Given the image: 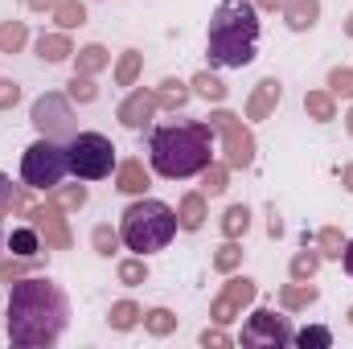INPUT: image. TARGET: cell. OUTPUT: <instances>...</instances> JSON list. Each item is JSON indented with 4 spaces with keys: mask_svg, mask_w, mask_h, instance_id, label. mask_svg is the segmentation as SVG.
Returning a JSON list of instances; mask_svg holds the SVG:
<instances>
[{
    "mask_svg": "<svg viewBox=\"0 0 353 349\" xmlns=\"http://www.w3.org/2000/svg\"><path fill=\"white\" fill-rule=\"evenodd\" d=\"M8 341L17 349H50L62 341L70 325V296L50 275H21L8 283V308H4Z\"/></svg>",
    "mask_w": 353,
    "mask_h": 349,
    "instance_id": "6da1fadb",
    "label": "cell"
},
{
    "mask_svg": "<svg viewBox=\"0 0 353 349\" xmlns=\"http://www.w3.org/2000/svg\"><path fill=\"white\" fill-rule=\"evenodd\" d=\"M218 136L205 119H173L161 128H148V165L165 181H189L214 161Z\"/></svg>",
    "mask_w": 353,
    "mask_h": 349,
    "instance_id": "7a4b0ae2",
    "label": "cell"
},
{
    "mask_svg": "<svg viewBox=\"0 0 353 349\" xmlns=\"http://www.w3.org/2000/svg\"><path fill=\"white\" fill-rule=\"evenodd\" d=\"M205 54L218 70H243L259 54V8L251 0H222L210 12Z\"/></svg>",
    "mask_w": 353,
    "mask_h": 349,
    "instance_id": "3957f363",
    "label": "cell"
},
{
    "mask_svg": "<svg viewBox=\"0 0 353 349\" xmlns=\"http://www.w3.org/2000/svg\"><path fill=\"white\" fill-rule=\"evenodd\" d=\"M181 230L176 222V210L169 201H157V197H136L132 206H123L119 214V239L128 251L136 255H157L173 243V235Z\"/></svg>",
    "mask_w": 353,
    "mask_h": 349,
    "instance_id": "277c9868",
    "label": "cell"
},
{
    "mask_svg": "<svg viewBox=\"0 0 353 349\" xmlns=\"http://www.w3.org/2000/svg\"><path fill=\"white\" fill-rule=\"evenodd\" d=\"M70 173V161H66V144L62 140H50V136H37L25 152H21V181L29 189H54L62 185Z\"/></svg>",
    "mask_w": 353,
    "mask_h": 349,
    "instance_id": "5b68a950",
    "label": "cell"
},
{
    "mask_svg": "<svg viewBox=\"0 0 353 349\" xmlns=\"http://www.w3.org/2000/svg\"><path fill=\"white\" fill-rule=\"evenodd\" d=\"M66 161H70V173L79 181H103L119 165L115 161V144L103 132H74L66 140Z\"/></svg>",
    "mask_w": 353,
    "mask_h": 349,
    "instance_id": "8992f818",
    "label": "cell"
},
{
    "mask_svg": "<svg viewBox=\"0 0 353 349\" xmlns=\"http://www.w3.org/2000/svg\"><path fill=\"white\" fill-rule=\"evenodd\" d=\"M205 123L214 128L218 148H222V161H226L230 169H251V165H255L259 144H255V132H251V123H247L243 115H234V111L218 107V111H210V119H205Z\"/></svg>",
    "mask_w": 353,
    "mask_h": 349,
    "instance_id": "52a82bcc",
    "label": "cell"
},
{
    "mask_svg": "<svg viewBox=\"0 0 353 349\" xmlns=\"http://www.w3.org/2000/svg\"><path fill=\"white\" fill-rule=\"evenodd\" d=\"M29 123L37 128V136H50V140H70L79 132V119H74V99L62 94V90H46L33 99L29 107Z\"/></svg>",
    "mask_w": 353,
    "mask_h": 349,
    "instance_id": "ba28073f",
    "label": "cell"
},
{
    "mask_svg": "<svg viewBox=\"0 0 353 349\" xmlns=\"http://www.w3.org/2000/svg\"><path fill=\"white\" fill-rule=\"evenodd\" d=\"M296 329H292V317L275 312V308H255L247 321H243V346L247 349H283L292 346Z\"/></svg>",
    "mask_w": 353,
    "mask_h": 349,
    "instance_id": "9c48e42d",
    "label": "cell"
},
{
    "mask_svg": "<svg viewBox=\"0 0 353 349\" xmlns=\"http://www.w3.org/2000/svg\"><path fill=\"white\" fill-rule=\"evenodd\" d=\"M25 222L41 235L46 251H70V247H74V230H70V222H66V210H62L54 197L33 201V206L25 210Z\"/></svg>",
    "mask_w": 353,
    "mask_h": 349,
    "instance_id": "30bf717a",
    "label": "cell"
},
{
    "mask_svg": "<svg viewBox=\"0 0 353 349\" xmlns=\"http://www.w3.org/2000/svg\"><path fill=\"white\" fill-rule=\"evenodd\" d=\"M161 103H157V90H144V87H132L123 94V103L115 107V119L128 128V132H148L152 119H157Z\"/></svg>",
    "mask_w": 353,
    "mask_h": 349,
    "instance_id": "8fae6325",
    "label": "cell"
},
{
    "mask_svg": "<svg viewBox=\"0 0 353 349\" xmlns=\"http://www.w3.org/2000/svg\"><path fill=\"white\" fill-rule=\"evenodd\" d=\"M283 103V83L279 79H259L251 94H247V103H243V115L251 119V123H263L275 115V107Z\"/></svg>",
    "mask_w": 353,
    "mask_h": 349,
    "instance_id": "7c38bea8",
    "label": "cell"
},
{
    "mask_svg": "<svg viewBox=\"0 0 353 349\" xmlns=\"http://www.w3.org/2000/svg\"><path fill=\"white\" fill-rule=\"evenodd\" d=\"M148 185H152V173L144 169L140 157H128V161L115 165V189H119V193H128V197H144Z\"/></svg>",
    "mask_w": 353,
    "mask_h": 349,
    "instance_id": "4fadbf2b",
    "label": "cell"
},
{
    "mask_svg": "<svg viewBox=\"0 0 353 349\" xmlns=\"http://www.w3.org/2000/svg\"><path fill=\"white\" fill-rule=\"evenodd\" d=\"M205 218H210V197L201 193V189H189V193H181V201H176V222H181V230H201L205 226Z\"/></svg>",
    "mask_w": 353,
    "mask_h": 349,
    "instance_id": "5bb4252c",
    "label": "cell"
},
{
    "mask_svg": "<svg viewBox=\"0 0 353 349\" xmlns=\"http://www.w3.org/2000/svg\"><path fill=\"white\" fill-rule=\"evenodd\" d=\"M33 50H37V58H41V62H50V66H58V62H70V58H74V41H70V33H66V29H50V33H41V37L33 41Z\"/></svg>",
    "mask_w": 353,
    "mask_h": 349,
    "instance_id": "9a60e30c",
    "label": "cell"
},
{
    "mask_svg": "<svg viewBox=\"0 0 353 349\" xmlns=\"http://www.w3.org/2000/svg\"><path fill=\"white\" fill-rule=\"evenodd\" d=\"M316 300H321V288H316L312 279H292V283L279 288V308H283V312H304V308H312Z\"/></svg>",
    "mask_w": 353,
    "mask_h": 349,
    "instance_id": "2e32d148",
    "label": "cell"
},
{
    "mask_svg": "<svg viewBox=\"0 0 353 349\" xmlns=\"http://www.w3.org/2000/svg\"><path fill=\"white\" fill-rule=\"evenodd\" d=\"M283 25L292 29V33H308V29H316V21H321V0H283Z\"/></svg>",
    "mask_w": 353,
    "mask_h": 349,
    "instance_id": "e0dca14e",
    "label": "cell"
},
{
    "mask_svg": "<svg viewBox=\"0 0 353 349\" xmlns=\"http://www.w3.org/2000/svg\"><path fill=\"white\" fill-rule=\"evenodd\" d=\"M4 251H8V255H21V259H33V255L46 251V243H41V235L25 222V226H12V235H4Z\"/></svg>",
    "mask_w": 353,
    "mask_h": 349,
    "instance_id": "ac0fdd59",
    "label": "cell"
},
{
    "mask_svg": "<svg viewBox=\"0 0 353 349\" xmlns=\"http://www.w3.org/2000/svg\"><path fill=\"white\" fill-rule=\"evenodd\" d=\"M107 325H111L115 333H132L136 325H144V308H140L136 300H115V304L107 308Z\"/></svg>",
    "mask_w": 353,
    "mask_h": 349,
    "instance_id": "d6986e66",
    "label": "cell"
},
{
    "mask_svg": "<svg viewBox=\"0 0 353 349\" xmlns=\"http://www.w3.org/2000/svg\"><path fill=\"white\" fill-rule=\"evenodd\" d=\"M74 70H79V74H103V70H111V50L99 46V41L74 50Z\"/></svg>",
    "mask_w": 353,
    "mask_h": 349,
    "instance_id": "ffe728a7",
    "label": "cell"
},
{
    "mask_svg": "<svg viewBox=\"0 0 353 349\" xmlns=\"http://www.w3.org/2000/svg\"><path fill=\"white\" fill-rule=\"evenodd\" d=\"M157 90V103H161V111H181L189 99H193V87L185 83V79H161V87Z\"/></svg>",
    "mask_w": 353,
    "mask_h": 349,
    "instance_id": "44dd1931",
    "label": "cell"
},
{
    "mask_svg": "<svg viewBox=\"0 0 353 349\" xmlns=\"http://www.w3.org/2000/svg\"><path fill=\"white\" fill-rule=\"evenodd\" d=\"M140 70H144V54L140 50H123L115 58V66H111V79H115V87H136Z\"/></svg>",
    "mask_w": 353,
    "mask_h": 349,
    "instance_id": "7402d4cb",
    "label": "cell"
},
{
    "mask_svg": "<svg viewBox=\"0 0 353 349\" xmlns=\"http://www.w3.org/2000/svg\"><path fill=\"white\" fill-rule=\"evenodd\" d=\"M218 230H222V239H243L247 230H251V206H226L222 210V218H218Z\"/></svg>",
    "mask_w": 353,
    "mask_h": 349,
    "instance_id": "603a6c76",
    "label": "cell"
},
{
    "mask_svg": "<svg viewBox=\"0 0 353 349\" xmlns=\"http://www.w3.org/2000/svg\"><path fill=\"white\" fill-rule=\"evenodd\" d=\"M189 87H193L197 99H205V103H226V94H230V87H226L214 70H197V74L189 79Z\"/></svg>",
    "mask_w": 353,
    "mask_h": 349,
    "instance_id": "cb8c5ba5",
    "label": "cell"
},
{
    "mask_svg": "<svg viewBox=\"0 0 353 349\" xmlns=\"http://www.w3.org/2000/svg\"><path fill=\"white\" fill-rule=\"evenodd\" d=\"M304 111H308V119H316V123H333V119H337V99H333L329 90H308V94H304Z\"/></svg>",
    "mask_w": 353,
    "mask_h": 349,
    "instance_id": "d4e9b609",
    "label": "cell"
},
{
    "mask_svg": "<svg viewBox=\"0 0 353 349\" xmlns=\"http://www.w3.org/2000/svg\"><path fill=\"white\" fill-rule=\"evenodd\" d=\"M222 296H226V300H234L239 308H247V304H255V296H259V283H255L251 275H234V271H230V279L222 283Z\"/></svg>",
    "mask_w": 353,
    "mask_h": 349,
    "instance_id": "484cf974",
    "label": "cell"
},
{
    "mask_svg": "<svg viewBox=\"0 0 353 349\" xmlns=\"http://www.w3.org/2000/svg\"><path fill=\"white\" fill-rule=\"evenodd\" d=\"M226 189H230V165L226 161H210L201 169V193L205 197H222Z\"/></svg>",
    "mask_w": 353,
    "mask_h": 349,
    "instance_id": "4316f807",
    "label": "cell"
},
{
    "mask_svg": "<svg viewBox=\"0 0 353 349\" xmlns=\"http://www.w3.org/2000/svg\"><path fill=\"white\" fill-rule=\"evenodd\" d=\"M29 46V25L25 21H0V54H21Z\"/></svg>",
    "mask_w": 353,
    "mask_h": 349,
    "instance_id": "83f0119b",
    "label": "cell"
},
{
    "mask_svg": "<svg viewBox=\"0 0 353 349\" xmlns=\"http://www.w3.org/2000/svg\"><path fill=\"white\" fill-rule=\"evenodd\" d=\"M144 333H148V337H169V333H176V312L165 308V304L148 308V312H144Z\"/></svg>",
    "mask_w": 353,
    "mask_h": 349,
    "instance_id": "f1b7e54d",
    "label": "cell"
},
{
    "mask_svg": "<svg viewBox=\"0 0 353 349\" xmlns=\"http://www.w3.org/2000/svg\"><path fill=\"white\" fill-rule=\"evenodd\" d=\"M119 247H123V239H119V230H115L111 222H99V226L90 230V251H94V255L111 259V255H115Z\"/></svg>",
    "mask_w": 353,
    "mask_h": 349,
    "instance_id": "f546056e",
    "label": "cell"
},
{
    "mask_svg": "<svg viewBox=\"0 0 353 349\" xmlns=\"http://www.w3.org/2000/svg\"><path fill=\"white\" fill-rule=\"evenodd\" d=\"M50 17H54V25H58V29H66V33H70V29L87 25V4H83V0H58V8H54Z\"/></svg>",
    "mask_w": 353,
    "mask_h": 349,
    "instance_id": "4dcf8cb0",
    "label": "cell"
},
{
    "mask_svg": "<svg viewBox=\"0 0 353 349\" xmlns=\"http://www.w3.org/2000/svg\"><path fill=\"white\" fill-rule=\"evenodd\" d=\"M115 279H119L123 288H140V283H148V259H144V255L119 259L115 263Z\"/></svg>",
    "mask_w": 353,
    "mask_h": 349,
    "instance_id": "1f68e13d",
    "label": "cell"
},
{
    "mask_svg": "<svg viewBox=\"0 0 353 349\" xmlns=\"http://www.w3.org/2000/svg\"><path fill=\"white\" fill-rule=\"evenodd\" d=\"M243 255H247V251H243V243H239V239H226V243H222V247H218V251H214V271H218V275H230V271H239V267H243Z\"/></svg>",
    "mask_w": 353,
    "mask_h": 349,
    "instance_id": "d6a6232c",
    "label": "cell"
},
{
    "mask_svg": "<svg viewBox=\"0 0 353 349\" xmlns=\"http://www.w3.org/2000/svg\"><path fill=\"white\" fill-rule=\"evenodd\" d=\"M321 251L316 247H304V251H296L292 263H288V275L292 279H316V271H321Z\"/></svg>",
    "mask_w": 353,
    "mask_h": 349,
    "instance_id": "836d02e7",
    "label": "cell"
},
{
    "mask_svg": "<svg viewBox=\"0 0 353 349\" xmlns=\"http://www.w3.org/2000/svg\"><path fill=\"white\" fill-rule=\"evenodd\" d=\"M312 247L321 251V259H337L341 263V251H345V235H341V226H321Z\"/></svg>",
    "mask_w": 353,
    "mask_h": 349,
    "instance_id": "e575fe53",
    "label": "cell"
},
{
    "mask_svg": "<svg viewBox=\"0 0 353 349\" xmlns=\"http://www.w3.org/2000/svg\"><path fill=\"white\" fill-rule=\"evenodd\" d=\"M50 197H54L66 214H70V210H83V206L90 201L87 185H79V177H74V185H54V189H50Z\"/></svg>",
    "mask_w": 353,
    "mask_h": 349,
    "instance_id": "d590c367",
    "label": "cell"
},
{
    "mask_svg": "<svg viewBox=\"0 0 353 349\" xmlns=\"http://www.w3.org/2000/svg\"><path fill=\"white\" fill-rule=\"evenodd\" d=\"M66 94H70L79 107L94 103V99H99V83H94V74H79V70H74V79L66 83Z\"/></svg>",
    "mask_w": 353,
    "mask_h": 349,
    "instance_id": "8d00e7d4",
    "label": "cell"
},
{
    "mask_svg": "<svg viewBox=\"0 0 353 349\" xmlns=\"http://www.w3.org/2000/svg\"><path fill=\"white\" fill-rule=\"evenodd\" d=\"M325 90L333 99H350L353 103V66H333L329 79H325Z\"/></svg>",
    "mask_w": 353,
    "mask_h": 349,
    "instance_id": "74e56055",
    "label": "cell"
},
{
    "mask_svg": "<svg viewBox=\"0 0 353 349\" xmlns=\"http://www.w3.org/2000/svg\"><path fill=\"white\" fill-rule=\"evenodd\" d=\"M33 267H41V255H33V259L8 255V259H0V283H17V279H21V275H29Z\"/></svg>",
    "mask_w": 353,
    "mask_h": 349,
    "instance_id": "f35d334b",
    "label": "cell"
},
{
    "mask_svg": "<svg viewBox=\"0 0 353 349\" xmlns=\"http://www.w3.org/2000/svg\"><path fill=\"white\" fill-rule=\"evenodd\" d=\"M239 317H243V308H239L234 300H226L222 292L210 300V321H214V325H222V329H226V325H234Z\"/></svg>",
    "mask_w": 353,
    "mask_h": 349,
    "instance_id": "ab89813d",
    "label": "cell"
},
{
    "mask_svg": "<svg viewBox=\"0 0 353 349\" xmlns=\"http://www.w3.org/2000/svg\"><path fill=\"white\" fill-rule=\"evenodd\" d=\"M292 346H300V349H329V346H333V333H329L325 325H308V329H300V333L292 337Z\"/></svg>",
    "mask_w": 353,
    "mask_h": 349,
    "instance_id": "60d3db41",
    "label": "cell"
},
{
    "mask_svg": "<svg viewBox=\"0 0 353 349\" xmlns=\"http://www.w3.org/2000/svg\"><path fill=\"white\" fill-rule=\"evenodd\" d=\"M197 341H201V349H226L230 346V333H226L222 325H210V329H201Z\"/></svg>",
    "mask_w": 353,
    "mask_h": 349,
    "instance_id": "b9f144b4",
    "label": "cell"
},
{
    "mask_svg": "<svg viewBox=\"0 0 353 349\" xmlns=\"http://www.w3.org/2000/svg\"><path fill=\"white\" fill-rule=\"evenodd\" d=\"M12 197H17V185H12V177L0 173V218H12Z\"/></svg>",
    "mask_w": 353,
    "mask_h": 349,
    "instance_id": "7bdbcfd3",
    "label": "cell"
},
{
    "mask_svg": "<svg viewBox=\"0 0 353 349\" xmlns=\"http://www.w3.org/2000/svg\"><path fill=\"white\" fill-rule=\"evenodd\" d=\"M21 103V83H12V79H0V111H12Z\"/></svg>",
    "mask_w": 353,
    "mask_h": 349,
    "instance_id": "ee69618b",
    "label": "cell"
},
{
    "mask_svg": "<svg viewBox=\"0 0 353 349\" xmlns=\"http://www.w3.org/2000/svg\"><path fill=\"white\" fill-rule=\"evenodd\" d=\"M267 235H271V239H279V235H283V218H279V210H275V206H267Z\"/></svg>",
    "mask_w": 353,
    "mask_h": 349,
    "instance_id": "f6af8a7d",
    "label": "cell"
},
{
    "mask_svg": "<svg viewBox=\"0 0 353 349\" xmlns=\"http://www.w3.org/2000/svg\"><path fill=\"white\" fill-rule=\"evenodd\" d=\"M25 4H29L33 12H54V8H58V0H25Z\"/></svg>",
    "mask_w": 353,
    "mask_h": 349,
    "instance_id": "bcb514c9",
    "label": "cell"
},
{
    "mask_svg": "<svg viewBox=\"0 0 353 349\" xmlns=\"http://www.w3.org/2000/svg\"><path fill=\"white\" fill-rule=\"evenodd\" d=\"M251 4H255L259 12H279V8H283V0H251Z\"/></svg>",
    "mask_w": 353,
    "mask_h": 349,
    "instance_id": "7dc6e473",
    "label": "cell"
},
{
    "mask_svg": "<svg viewBox=\"0 0 353 349\" xmlns=\"http://www.w3.org/2000/svg\"><path fill=\"white\" fill-rule=\"evenodd\" d=\"M341 263H345V271H350V279H353V239H345V251H341Z\"/></svg>",
    "mask_w": 353,
    "mask_h": 349,
    "instance_id": "c3c4849f",
    "label": "cell"
},
{
    "mask_svg": "<svg viewBox=\"0 0 353 349\" xmlns=\"http://www.w3.org/2000/svg\"><path fill=\"white\" fill-rule=\"evenodd\" d=\"M341 185H345V193H353V161L341 165Z\"/></svg>",
    "mask_w": 353,
    "mask_h": 349,
    "instance_id": "681fc988",
    "label": "cell"
},
{
    "mask_svg": "<svg viewBox=\"0 0 353 349\" xmlns=\"http://www.w3.org/2000/svg\"><path fill=\"white\" fill-rule=\"evenodd\" d=\"M341 29H345V37H353V8H350V17H345V25H341Z\"/></svg>",
    "mask_w": 353,
    "mask_h": 349,
    "instance_id": "f907efd6",
    "label": "cell"
},
{
    "mask_svg": "<svg viewBox=\"0 0 353 349\" xmlns=\"http://www.w3.org/2000/svg\"><path fill=\"white\" fill-rule=\"evenodd\" d=\"M345 132L353 136V107H350V115H345Z\"/></svg>",
    "mask_w": 353,
    "mask_h": 349,
    "instance_id": "816d5d0a",
    "label": "cell"
},
{
    "mask_svg": "<svg viewBox=\"0 0 353 349\" xmlns=\"http://www.w3.org/2000/svg\"><path fill=\"white\" fill-rule=\"evenodd\" d=\"M4 255H8V251H4V230H0V259H4Z\"/></svg>",
    "mask_w": 353,
    "mask_h": 349,
    "instance_id": "f5cc1de1",
    "label": "cell"
},
{
    "mask_svg": "<svg viewBox=\"0 0 353 349\" xmlns=\"http://www.w3.org/2000/svg\"><path fill=\"white\" fill-rule=\"evenodd\" d=\"M350 325H353V304H350Z\"/></svg>",
    "mask_w": 353,
    "mask_h": 349,
    "instance_id": "db71d44e",
    "label": "cell"
}]
</instances>
